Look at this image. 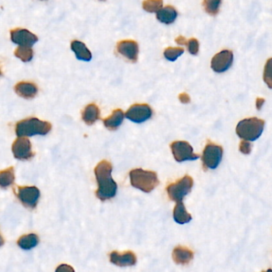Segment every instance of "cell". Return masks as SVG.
Segmentation results:
<instances>
[{
	"mask_svg": "<svg viewBox=\"0 0 272 272\" xmlns=\"http://www.w3.org/2000/svg\"><path fill=\"white\" fill-rule=\"evenodd\" d=\"M124 113L121 109L114 110L110 117L104 119V126H106L108 130H112V131L118 130L119 126L122 124V122L124 120Z\"/></svg>",
	"mask_w": 272,
	"mask_h": 272,
	"instance_id": "ac0fdd59",
	"label": "cell"
},
{
	"mask_svg": "<svg viewBox=\"0 0 272 272\" xmlns=\"http://www.w3.org/2000/svg\"><path fill=\"white\" fill-rule=\"evenodd\" d=\"M173 218H174L175 221L179 224L189 223L193 219L191 214L188 212L182 202L177 203V205L175 206L174 210H173Z\"/></svg>",
	"mask_w": 272,
	"mask_h": 272,
	"instance_id": "44dd1931",
	"label": "cell"
},
{
	"mask_svg": "<svg viewBox=\"0 0 272 272\" xmlns=\"http://www.w3.org/2000/svg\"><path fill=\"white\" fill-rule=\"evenodd\" d=\"M172 256L176 264L187 265L194 258V252L185 246H177L173 249Z\"/></svg>",
	"mask_w": 272,
	"mask_h": 272,
	"instance_id": "9a60e30c",
	"label": "cell"
},
{
	"mask_svg": "<svg viewBox=\"0 0 272 272\" xmlns=\"http://www.w3.org/2000/svg\"><path fill=\"white\" fill-rule=\"evenodd\" d=\"M112 164L106 160L98 163L94 169L96 180L98 185L96 196L100 201H106L116 196L118 185L112 178Z\"/></svg>",
	"mask_w": 272,
	"mask_h": 272,
	"instance_id": "6da1fadb",
	"label": "cell"
},
{
	"mask_svg": "<svg viewBox=\"0 0 272 272\" xmlns=\"http://www.w3.org/2000/svg\"><path fill=\"white\" fill-rule=\"evenodd\" d=\"M233 53L229 50H223L212 58L211 62V69L216 73L227 71L233 63Z\"/></svg>",
	"mask_w": 272,
	"mask_h": 272,
	"instance_id": "30bf717a",
	"label": "cell"
},
{
	"mask_svg": "<svg viewBox=\"0 0 272 272\" xmlns=\"http://www.w3.org/2000/svg\"><path fill=\"white\" fill-rule=\"evenodd\" d=\"M15 194L22 204V205L31 209H34L36 207L40 197L39 189L35 186L18 187L15 190Z\"/></svg>",
	"mask_w": 272,
	"mask_h": 272,
	"instance_id": "ba28073f",
	"label": "cell"
},
{
	"mask_svg": "<svg viewBox=\"0 0 272 272\" xmlns=\"http://www.w3.org/2000/svg\"><path fill=\"white\" fill-rule=\"evenodd\" d=\"M152 115V108L148 104H134L130 106L125 116L135 123H143L150 119Z\"/></svg>",
	"mask_w": 272,
	"mask_h": 272,
	"instance_id": "9c48e42d",
	"label": "cell"
},
{
	"mask_svg": "<svg viewBox=\"0 0 272 272\" xmlns=\"http://www.w3.org/2000/svg\"><path fill=\"white\" fill-rule=\"evenodd\" d=\"M1 74H2V73H1V69H0V75H1Z\"/></svg>",
	"mask_w": 272,
	"mask_h": 272,
	"instance_id": "8d00e7d4",
	"label": "cell"
},
{
	"mask_svg": "<svg viewBox=\"0 0 272 272\" xmlns=\"http://www.w3.org/2000/svg\"><path fill=\"white\" fill-rule=\"evenodd\" d=\"M177 15H178V13H177V10L173 6H169V5L160 9L156 12V18L160 22L167 25L173 23L177 19Z\"/></svg>",
	"mask_w": 272,
	"mask_h": 272,
	"instance_id": "e0dca14e",
	"label": "cell"
},
{
	"mask_svg": "<svg viewBox=\"0 0 272 272\" xmlns=\"http://www.w3.org/2000/svg\"><path fill=\"white\" fill-rule=\"evenodd\" d=\"M14 55L22 62L28 63L32 60L34 52L31 47H18L14 51Z\"/></svg>",
	"mask_w": 272,
	"mask_h": 272,
	"instance_id": "d4e9b609",
	"label": "cell"
},
{
	"mask_svg": "<svg viewBox=\"0 0 272 272\" xmlns=\"http://www.w3.org/2000/svg\"><path fill=\"white\" fill-rule=\"evenodd\" d=\"M14 91L22 98L31 99V98H35L37 95L39 89L35 83L27 82V81H21L14 85Z\"/></svg>",
	"mask_w": 272,
	"mask_h": 272,
	"instance_id": "2e32d148",
	"label": "cell"
},
{
	"mask_svg": "<svg viewBox=\"0 0 272 272\" xmlns=\"http://www.w3.org/2000/svg\"><path fill=\"white\" fill-rule=\"evenodd\" d=\"M265 122L257 118H247L240 121L236 126L238 136L247 141H254L260 138L264 130Z\"/></svg>",
	"mask_w": 272,
	"mask_h": 272,
	"instance_id": "277c9868",
	"label": "cell"
},
{
	"mask_svg": "<svg viewBox=\"0 0 272 272\" xmlns=\"http://www.w3.org/2000/svg\"><path fill=\"white\" fill-rule=\"evenodd\" d=\"M52 126L48 122L36 118H30L20 121L15 126V133L18 137L46 135L51 130Z\"/></svg>",
	"mask_w": 272,
	"mask_h": 272,
	"instance_id": "3957f363",
	"label": "cell"
},
{
	"mask_svg": "<svg viewBox=\"0 0 272 272\" xmlns=\"http://www.w3.org/2000/svg\"><path fill=\"white\" fill-rule=\"evenodd\" d=\"M223 148L220 145L214 144L210 140L207 141L202 155V161L204 170L215 169L219 166L223 157Z\"/></svg>",
	"mask_w": 272,
	"mask_h": 272,
	"instance_id": "8992f818",
	"label": "cell"
},
{
	"mask_svg": "<svg viewBox=\"0 0 272 272\" xmlns=\"http://www.w3.org/2000/svg\"><path fill=\"white\" fill-rule=\"evenodd\" d=\"M3 244H4V240H3L2 236L0 235V247H2Z\"/></svg>",
	"mask_w": 272,
	"mask_h": 272,
	"instance_id": "e575fe53",
	"label": "cell"
},
{
	"mask_svg": "<svg viewBox=\"0 0 272 272\" xmlns=\"http://www.w3.org/2000/svg\"><path fill=\"white\" fill-rule=\"evenodd\" d=\"M130 177L133 187L140 189L144 193H151L160 184L157 174L153 171L134 169L130 171Z\"/></svg>",
	"mask_w": 272,
	"mask_h": 272,
	"instance_id": "7a4b0ae2",
	"label": "cell"
},
{
	"mask_svg": "<svg viewBox=\"0 0 272 272\" xmlns=\"http://www.w3.org/2000/svg\"><path fill=\"white\" fill-rule=\"evenodd\" d=\"M221 3V1H219V0H217V1L205 0V1H203L202 5L207 14H210L211 16H215L219 13Z\"/></svg>",
	"mask_w": 272,
	"mask_h": 272,
	"instance_id": "cb8c5ba5",
	"label": "cell"
},
{
	"mask_svg": "<svg viewBox=\"0 0 272 272\" xmlns=\"http://www.w3.org/2000/svg\"><path fill=\"white\" fill-rule=\"evenodd\" d=\"M14 170L13 167H9L4 170L0 171V188L6 189L14 181Z\"/></svg>",
	"mask_w": 272,
	"mask_h": 272,
	"instance_id": "603a6c76",
	"label": "cell"
},
{
	"mask_svg": "<svg viewBox=\"0 0 272 272\" xmlns=\"http://www.w3.org/2000/svg\"><path fill=\"white\" fill-rule=\"evenodd\" d=\"M193 185V177L185 175L183 178L180 179L177 182L168 185L166 191L169 199L177 203L182 202L184 198L192 191Z\"/></svg>",
	"mask_w": 272,
	"mask_h": 272,
	"instance_id": "5b68a950",
	"label": "cell"
},
{
	"mask_svg": "<svg viewBox=\"0 0 272 272\" xmlns=\"http://www.w3.org/2000/svg\"><path fill=\"white\" fill-rule=\"evenodd\" d=\"M175 42L179 45H185V46H186V44H187V39H185V37L182 36V35H180V36L176 38Z\"/></svg>",
	"mask_w": 272,
	"mask_h": 272,
	"instance_id": "d6a6232c",
	"label": "cell"
},
{
	"mask_svg": "<svg viewBox=\"0 0 272 272\" xmlns=\"http://www.w3.org/2000/svg\"><path fill=\"white\" fill-rule=\"evenodd\" d=\"M185 49L182 47H168L164 51L165 59L170 62H174L181 55H183Z\"/></svg>",
	"mask_w": 272,
	"mask_h": 272,
	"instance_id": "484cf974",
	"label": "cell"
},
{
	"mask_svg": "<svg viewBox=\"0 0 272 272\" xmlns=\"http://www.w3.org/2000/svg\"><path fill=\"white\" fill-rule=\"evenodd\" d=\"M271 59L268 60L266 66H265V69H264V81L268 84L269 88H272L271 85V65H270Z\"/></svg>",
	"mask_w": 272,
	"mask_h": 272,
	"instance_id": "f546056e",
	"label": "cell"
},
{
	"mask_svg": "<svg viewBox=\"0 0 272 272\" xmlns=\"http://www.w3.org/2000/svg\"><path fill=\"white\" fill-rule=\"evenodd\" d=\"M264 102H265V99H264V98H256V108H257V110H261V108H262L263 105H264Z\"/></svg>",
	"mask_w": 272,
	"mask_h": 272,
	"instance_id": "836d02e7",
	"label": "cell"
},
{
	"mask_svg": "<svg viewBox=\"0 0 272 272\" xmlns=\"http://www.w3.org/2000/svg\"><path fill=\"white\" fill-rule=\"evenodd\" d=\"M81 117L85 124L92 126L100 118L99 108L96 104H89L87 106H85L82 111Z\"/></svg>",
	"mask_w": 272,
	"mask_h": 272,
	"instance_id": "d6986e66",
	"label": "cell"
},
{
	"mask_svg": "<svg viewBox=\"0 0 272 272\" xmlns=\"http://www.w3.org/2000/svg\"><path fill=\"white\" fill-rule=\"evenodd\" d=\"M55 272H75L71 266L68 264H61L58 267Z\"/></svg>",
	"mask_w": 272,
	"mask_h": 272,
	"instance_id": "4dcf8cb0",
	"label": "cell"
},
{
	"mask_svg": "<svg viewBox=\"0 0 272 272\" xmlns=\"http://www.w3.org/2000/svg\"><path fill=\"white\" fill-rule=\"evenodd\" d=\"M72 51L74 52L77 59L81 61L89 62L92 59V54L88 49L85 43L80 41L73 40L70 45Z\"/></svg>",
	"mask_w": 272,
	"mask_h": 272,
	"instance_id": "ffe728a7",
	"label": "cell"
},
{
	"mask_svg": "<svg viewBox=\"0 0 272 272\" xmlns=\"http://www.w3.org/2000/svg\"><path fill=\"white\" fill-rule=\"evenodd\" d=\"M39 236L36 234L31 233L21 236L17 241V244L23 250H31L39 244Z\"/></svg>",
	"mask_w": 272,
	"mask_h": 272,
	"instance_id": "7402d4cb",
	"label": "cell"
},
{
	"mask_svg": "<svg viewBox=\"0 0 272 272\" xmlns=\"http://www.w3.org/2000/svg\"><path fill=\"white\" fill-rule=\"evenodd\" d=\"M117 51L123 57L135 63L138 59L139 47L136 41L122 40L117 44Z\"/></svg>",
	"mask_w": 272,
	"mask_h": 272,
	"instance_id": "4fadbf2b",
	"label": "cell"
},
{
	"mask_svg": "<svg viewBox=\"0 0 272 272\" xmlns=\"http://www.w3.org/2000/svg\"><path fill=\"white\" fill-rule=\"evenodd\" d=\"M179 101L183 104H188L190 102L191 99H190V96L187 94V93H181L179 94Z\"/></svg>",
	"mask_w": 272,
	"mask_h": 272,
	"instance_id": "1f68e13d",
	"label": "cell"
},
{
	"mask_svg": "<svg viewBox=\"0 0 272 272\" xmlns=\"http://www.w3.org/2000/svg\"><path fill=\"white\" fill-rule=\"evenodd\" d=\"M252 144H251V143L249 142V141L242 140L240 144L239 150H240L243 154H250L251 152H252Z\"/></svg>",
	"mask_w": 272,
	"mask_h": 272,
	"instance_id": "f1b7e54d",
	"label": "cell"
},
{
	"mask_svg": "<svg viewBox=\"0 0 272 272\" xmlns=\"http://www.w3.org/2000/svg\"><path fill=\"white\" fill-rule=\"evenodd\" d=\"M188 50H189V53L193 55H197L199 52L200 44L199 42L195 38H192L187 41Z\"/></svg>",
	"mask_w": 272,
	"mask_h": 272,
	"instance_id": "83f0119b",
	"label": "cell"
},
{
	"mask_svg": "<svg viewBox=\"0 0 272 272\" xmlns=\"http://www.w3.org/2000/svg\"><path fill=\"white\" fill-rule=\"evenodd\" d=\"M162 6L163 2L161 0H148L142 2L143 9L147 12H157Z\"/></svg>",
	"mask_w": 272,
	"mask_h": 272,
	"instance_id": "4316f807",
	"label": "cell"
},
{
	"mask_svg": "<svg viewBox=\"0 0 272 272\" xmlns=\"http://www.w3.org/2000/svg\"><path fill=\"white\" fill-rule=\"evenodd\" d=\"M110 261L118 267L134 266L136 264V256L132 251L121 252L114 251L110 254Z\"/></svg>",
	"mask_w": 272,
	"mask_h": 272,
	"instance_id": "5bb4252c",
	"label": "cell"
},
{
	"mask_svg": "<svg viewBox=\"0 0 272 272\" xmlns=\"http://www.w3.org/2000/svg\"><path fill=\"white\" fill-rule=\"evenodd\" d=\"M272 272V270L271 268H269L268 271H264V272Z\"/></svg>",
	"mask_w": 272,
	"mask_h": 272,
	"instance_id": "d590c367",
	"label": "cell"
},
{
	"mask_svg": "<svg viewBox=\"0 0 272 272\" xmlns=\"http://www.w3.org/2000/svg\"><path fill=\"white\" fill-rule=\"evenodd\" d=\"M12 152L18 160H30L34 156L30 140L25 137H18L12 144Z\"/></svg>",
	"mask_w": 272,
	"mask_h": 272,
	"instance_id": "7c38bea8",
	"label": "cell"
},
{
	"mask_svg": "<svg viewBox=\"0 0 272 272\" xmlns=\"http://www.w3.org/2000/svg\"><path fill=\"white\" fill-rule=\"evenodd\" d=\"M175 160L177 162L186 161H195L199 158L200 155L193 152L191 144L185 140H177L170 145Z\"/></svg>",
	"mask_w": 272,
	"mask_h": 272,
	"instance_id": "52a82bcc",
	"label": "cell"
},
{
	"mask_svg": "<svg viewBox=\"0 0 272 272\" xmlns=\"http://www.w3.org/2000/svg\"><path fill=\"white\" fill-rule=\"evenodd\" d=\"M10 39L19 47H31L39 40L38 37L26 29L17 28L10 31Z\"/></svg>",
	"mask_w": 272,
	"mask_h": 272,
	"instance_id": "8fae6325",
	"label": "cell"
}]
</instances>
